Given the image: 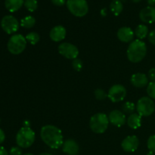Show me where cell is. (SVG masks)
Masks as SVG:
<instances>
[{
	"label": "cell",
	"mask_w": 155,
	"mask_h": 155,
	"mask_svg": "<svg viewBox=\"0 0 155 155\" xmlns=\"http://www.w3.org/2000/svg\"><path fill=\"white\" fill-rule=\"evenodd\" d=\"M127 124L130 128L137 130L142 125V117L139 114H132L127 118Z\"/></svg>",
	"instance_id": "cell-18"
},
{
	"label": "cell",
	"mask_w": 155,
	"mask_h": 155,
	"mask_svg": "<svg viewBox=\"0 0 155 155\" xmlns=\"http://www.w3.org/2000/svg\"><path fill=\"white\" fill-rule=\"evenodd\" d=\"M67 31L64 27L61 25H58L53 27L49 33L50 39L54 42H58L64 40L66 37Z\"/></svg>",
	"instance_id": "cell-16"
},
{
	"label": "cell",
	"mask_w": 155,
	"mask_h": 155,
	"mask_svg": "<svg viewBox=\"0 0 155 155\" xmlns=\"http://www.w3.org/2000/svg\"><path fill=\"white\" fill-rule=\"evenodd\" d=\"M136 110V106L131 101H127L122 105V110L124 114H132Z\"/></svg>",
	"instance_id": "cell-24"
},
{
	"label": "cell",
	"mask_w": 155,
	"mask_h": 155,
	"mask_svg": "<svg viewBox=\"0 0 155 155\" xmlns=\"http://www.w3.org/2000/svg\"><path fill=\"white\" fill-rule=\"evenodd\" d=\"M109 119L104 113H97L92 116L89 121L91 130L96 134H102L107 130Z\"/></svg>",
	"instance_id": "cell-4"
},
{
	"label": "cell",
	"mask_w": 155,
	"mask_h": 155,
	"mask_svg": "<svg viewBox=\"0 0 155 155\" xmlns=\"http://www.w3.org/2000/svg\"><path fill=\"white\" fill-rule=\"evenodd\" d=\"M58 49L60 54L68 59L74 60L78 57V48L74 44H71L70 42H62L58 45Z\"/></svg>",
	"instance_id": "cell-9"
},
{
	"label": "cell",
	"mask_w": 155,
	"mask_h": 155,
	"mask_svg": "<svg viewBox=\"0 0 155 155\" xmlns=\"http://www.w3.org/2000/svg\"><path fill=\"white\" fill-rule=\"evenodd\" d=\"M95 98L98 100H104L107 97V94L101 89H97L95 90Z\"/></svg>",
	"instance_id": "cell-28"
},
{
	"label": "cell",
	"mask_w": 155,
	"mask_h": 155,
	"mask_svg": "<svg viewBox=\"0 0 155 155\" xmlns=\"http://www.w3.org/2000/svg\"><path fill=\"white\" fill-rule=\"evenodd\" d=\"M5 139V135L4 131L2 129H0V144L3 143Z\"/></svg>",
	"instance_id": "cell-34"
},
{
	"label": "cell",
	"mask_w": 155,
	"mask_h": 155,
	"mask_svg": "<svg viewBox=\"0 0 155 155\" xmlns=\"http://www.w3.org/2000/svg\"><path fill=\"white\" fill-rule=\"evenodd\" d=\"M148 77L142 73H136L132 75L130 82L132 85L137 88H144L148 85Z\"/></svg>",
	"instance_id": "cell-17"
},
{
	"label": "cell",
	"mask_w": 155,
	"mask_h": 155,
	"mask_svg": "<svg viewBox=\"0 0 155 155\" xmlns=\"http://www.w3.org/2000/svg\"><path fill=\"white\" fill-rule=\"evenodd\" d=\"M148 6H151V7H154L155 6V0H147Z\"/></svg>",
	"instance_id": "cell-36"
},
{
	"label": "cell",
	"mask_w": 155,
	"mask_h": 155,
	"mask_svg": "<svg viewBox=\"0 0 155 155\" xmlns=\"http://www.w3.org/2000/svg\"><path fill=\"white\" fill-rule=\"evenodd\" d=\"M23 155H33V154H31V153H27V154H24Z\"/></svg>",
	"instance_id": "cell-40"
},
{
	"label": "cell",
	"mask_w": 155,
	"mask_h": 155,
	"mask_svg": "<svg viewBox=\"0 0 155 155\" xmlns=\"http://www.w3.org/2000/svg\"><path fill=\"white\" fill-rule=\"evenodd\" d=\"M148 40L152 45H155V30H153L148 34Z\"/></svg>",
	"instance_id": "cell-31"
},
{
	"label": "cell",
	"mask_w": 155,
	"mask_h": 155,
	"mask_svg": "<svg viewBox=\"0 0 155 155\" xmlns=\"http://www.w3.org/2000/svg\"><path fill=\"white\" fill-rule=\"evenodd\" d=\"M147 94L151 99H155V82L148 83L147 87Z\"/></svg>",
	"instance_id": "cell-26"
},
{
	"label": "cell",
	"mask_w": 155,
	"mask_h": 155,
	"mask_svg": "<svg viewBox=\"0 0 155 155\" xmlns=\"http://www.w3.org/2000/svg\"><path fill=\"white\" fill-rule=\"evenodd\" d=\"M127 96V89L123 85L115 84L108 90L107 97L114 103L120 102L125 99Z\"/></svg>",
	"instance_id": "cell-8"
},
{
	"label": "cell",
	"mask_w": 155,
	"mask_h": 155,
	"mask_svg": "<svg viewBox=\"0 0 155 155\" xmlns=\"http://www.w3.org/2000/svg\"><path fill=\"white\" fill-rule=\"evenodd\" d=\"M72 66L77 71H80L83 69V61L80 58H75L72 61Z\"/></svg>",
	"instance_id": "cell-29"
},
{
	"label": "cell",
	"mask_w": 155,
	"mask_h": 155,
	"mask_svg": "<svg viewBox=\"0 0 155 155\" xmlns=\"http://www.w3.org/2000/svg\"><path fill=\"white\" fill-rule=\"evenodd\" d=\"M147 54V46L145 42L140 39H135L127 48V58L130 62L139 63L142 61Z\"/></svg>",
	"instance_id": "cell-2"
},
{
	"label": "cell",
	"mask_w": 155,
	"mask_h": 155,
	"mask_svg": "<svg viewBox=\"0 0 155 155\" xmlns=\"http://www.w3.org/2000/svg\"><path fill=\"white\" fill-rule=\"evenodd\" d=\"M139 18L146 24H153L155 22V7L147 6L139 12Z\"/></svg>",
	"instance_id": "cell-13"
},
{
	"label": "cell",
	"mask_w": 155,
	"mask_h": 155,
	"mask_svg": "<svg viewBox=\"0 0 155 155\" xmlns=\"http://www.w3.org/2000/svg\"><path fill=\"white\" fill-rule=\"evenodd\" d=\"M24 0H5V6L10 12H15L24 5Z\"/></svg>",
	"instance_id": "cell-19"
},
{
	"label": "cell",
	"mask_w": 155,
	"mask_h": 155,
	"mask_svg": "<svg viewBox=\"0 0 155 155\" xmlns=\"http://www.w3.org/2000/svg\"><path fill=\"white\" fill-rule=\"evenodd\" d=\"M23 125H24V127H30V121L27 120H24V123H23Z\"/></svg>",
	"instance_id": "cell-37"
},
{
	"label": "cell",
	"mask_w": 155,
	"mask_h": 155,
	"mask_svg": "<svg viewBox=\"0 0 155 155\" xmlns=\"http://www.w3.org/2000/svg\"><path fill=\"white\" fill-rule=\"evenodd\" d=\"M109 122L117 127H121L127 123L125 114L120 110H114L108 115Z\"/></svg>",
	"instance_id": "cell-12"
},
{
	"label": "cell",
	"mask_w": 155,
	"mask_h": 155,
	"mask_svg": "<svg viewBox=\"0 0 155 155\" xmlns=\"http://www.w3.org/2000/svg\"><path fill=\"white\" fill-rule=\"evenodd\" d=\"M10 155H22V150L20 147H12L9 151Z\"/></svg>",
	"instance_id": "cell-30"
},
{
	"label": "cell",
	"mask_w": 155,
	"mask_h": 155,
	"mask_svg": "<svg viewBox=\"0 0 155 155\" xmlns=\"http://www.w3.org/2000/svg\"><path fill=\"white\" fill-rule=\"evenodd\" d=\"M139 145V140L135 135L126 137L121 142V147L126 152H134L138 149Z\"/></svg>",
	"instance_id": "cell-11"
},
{
	"label": "cell",
	"mask_w": 155,
	"mask_h": 155,
	"mask_svg": "<svg viewBox=\"0 0 155 155\" xmlns=\"http://www.w3.org/2000/svg\"><path fill=\"white\" fill-rule=\"evenodd\" d=\"M52 4L56 6H63L66 3V0H51Z\"/></svg>",
	"instance_id": "cell-33"
},
{
	"label": "cell",
	"mask_w": 155,
	"mask_h": 155,
	"mask_svg": "<svg viewBox=\"0 0 155 155\" xmlns=\"http://www.w3.org/2000/svg\"><path fill=\"white\" fill-rule=\"evenodd\" d=\"M25 38L27 42H29L33 45L37 44L40 40V36L39 33H36V32H30V33H27Z\"/></svg>",
	"instance_id": "cell-23"
},
{
	"label": "cell",
	"mask_w": 155,
	"mask_h": 155,
	"mask_svg": "<svg viewBox=\"0 0 155 155\" xmlns=\"http://www.w3.org/2000/svg\"><path fill=\"white\" fill-rule=\"evenodd\" d=\"M40 136L44 143L52 149L62 147L64 138L61 130L54 125H45L40 130Z\"/></svg>",
	"instance_id": "cell-1"
},
{
	"label": "cell",
	"mask_w": 155,
	"mask_h": 155,
	"mask_svg": "<svg viewBox=\"0 0 155 155\" xmlns=\"http://www.w3.org/2000/svg\"><path fill=\"white\" fill-rule=\"evenodd\" d=\"M39 155H52L51 154H49V153H42V154H39Z\"/></svg>",
	"instance_id": "cell-38"
},
{
	"label": "cell",
	"mask_w": 155,
	"mask_h": 155,
	"mask_svg": "<svg viewBox=\"0 0 155 155\" xmlns=\"http://www.w3.org/2000/svg\"><path fill=\"white\" fill-rule=\"evenodd\" d=\"M36 24V19L34 17L29 15V16H26L21 21V26L24 28L30 29L33 27Z\"/></svg>",
	"instance_id": "cell-22"
},
{
	"label": "cell",
	"mask_w": 155,
	"mask_h": 155,
	"mask_svg": "<svg viewBox=\"0 0 155 155\" xmlns=\"http://www.w3.org/2000/svg\"><path fill=\"white\" fill-rule=\"evenodd\" d=\"M117 38L120 41L125 43L133 42V38H134L135 33L133 30L129 27H123L118 30Z\"/></svg>",
	"instance_id": "cell-15"
},
{
	"label": "cell",
	"mask_w": 155,
	"mask_h": 155,
	"mask_svg": "<svg viewBox=\"0 0 155 155\" xmlns=\"http://www.w3.org/2000/svg\"><path fill=\"white\" fill-rule=\"evenodd\" d=\"M110 10L113 15L118 16L124 10V5L120 0H113L110 4Z\"/></svg>",
	"instance_id": "cell-20"
},
{
	"label": "cell",
	"mask_w": 155,
	"mask_h": 155,
	"mask_svg": "<svg viewBox=\"0 0 155 155\" xmlns=\"http://www.w3.org/2000/svg\"><path fill=\"white\" fill-rule=\"evenodd\" d=\"M134 33L136 36V37L138 38V39H140V40L146 38L148 36V34H149L148 27L145 25V24H139V25H138L136 27V30H135Z\"/></svg>",
	"instance_id": "cell-21"
},
{
	"label": "cell",
	"mask_w": 155,
	"mask_h": 155,
	"mask_svg": "<svg viewBox=\"0 0 155 155\" xmlns=\"http://www.w3.org/2000/svg\"><path fill=\"white\" fill-rule=\"evenodd\" d=\"M36 134L30 127H23L16 135V143L18 147L28 148L34 143Z\"/></svg>",
	"instance_id": "cell-3"
},
{
	"label": "cell",
	"mask_w": 155,
	"mask_h": 155,
	"mask_svg": "<svg viewBox=\"0 0 155 155\" xmlns=\"http://www.w3.org/2000/svg\"><path fill=\"white\" fill-rule=\"evenodd\" d=\"M147 146H148L150 152L155 154V135L151 136L148 138V142H147Z\"/></svg>",
	"instance_id": "cell-27"
},
{
	"label": "cell",
	"mask_w": 155,
	"mask_h": 155,
	"mask_svg": "<svg viewBox=\"0 0 155 155\" xmlns=\"http://www.w3.org/2000/svg\"><path fill=\"white\" fill-rule=\"evenodd\" d=\"M136 110L141 117H149L155 110V104L149 97L144 96L139 99L136 104Z\"/></svg>",
	"instance_id": "cell-7"
},
{
	"label": "cell",
	"mask_w": 155,
	"mask_h": 155,
	"mask_svg": "<svg viewBox=\"0 0 155 155\" xmlns=\"http://www.w3.org/2000/svg\"><path fill=\"white\" fill-rule=\"evenodd\" d=\"M24 5L30 12H33L37 9L38 2L36 0H24Z\"/></svg>",
	"instance_id": "cell-25"
},
{
	"label": "cell",
	"mask_w": 155,
	"mask_h": 155,
	"mask_svg": "<svg viewBox=\"0 0 155 155\" xmlns=\"http://www.w3.org/2000/svg\"><path fill=\"white\" fill-rule=\"evenodd\" d=\"M67 8L73 15L82 18L87 15L89 5L86 0H67Z\"/></svg>",
	"instance_id": "cell-6"
},
{
	"label": "cell",
	"mask_w": 155,
	"mask_h": 155,
	"mask_svg": "<svg viewBox=\"0 0 155 155\" xmlns=\"http://www.w3.org/2000/svg\"><path fill=\"white\" fill-rule=\"evenodd\" d=\"M26 46L27 39L21 34H15L11 36L7 44L9 52L15 55L21 54L25 50Z\"/></svg>",
	"instance_id": "cell-5"
},
{
	"label": "cell",
	"mask_w": 155,
	"mask_h": 155,
	"mask_svg": "<svg viewBox=\"0 0 155 155\" xmlns=\"http://www.w3.org/2000/svg\"><path fill=\"white\" fill-rule=\"evenodd\" d=\"M132 1L135 3H138V2H139L142 1V0H132Z\"/></svg>",
	"instance_id": "cell-39"
},
{
	"label": "cell",
	"mask_w": 155,
	"mask_h": 155,
	"mask_svg": "<svg viewBox=\"0 0 155 155\" xmlns=\"http://www.w3.org/2000/svg\"><path fill=\"white\" fill-rule=\"evenodd\" d=\"M19 22L12 15H5L1 21V27L8 34H12L19 29Z\"/></svg>",
	"instance_id": "cell-10"
},
{
	"label": "cell",
	"mask_w": 155,
	"mask_h": 155,
	"mask_svg": "<svg viewBox=\"0 0 155 155\" xmlns=\"http://www.w3.org/2000/svg\"><path fill=\"white\" fill-rule=\"evenodd\" d=\"M0 155H8L7 150L2 146H0Z\"/></svg>",
	"instance_id": "cell-35"
},
{
	"label": "cell",
	"mask_w": 155,
	"mask_h": 155,
	"mask_svg": "<svg viewBox=\"0 0 155 155\" xmlns=\"http://www.w3.org/2000/svg\"><path fill=\"white\" fill-rule=\"evenodd\" d=\"M62 151L68 155H77L80 151L78 143L74 139H69L64 141L62 145Z\"/></svg>",
	"instance_id": "cell-14"
},
{
	"label": "cell",
	"mask_w": 155,
	"mask_h": 155,
	"mask_svg": "<svg viewBox=\"0 0 155 155\" xmlns=\"http://www.w3.org/2000/svg\"><path fill=\"white\" fill-rule=\"evenodd\" d=\"M148 77L151 82H155V68H151L149 70Z\"/></svg>",
	"instance_id": "cell-32"
},
{
	"label": "cell",
	"mask_w": 155,
	"mask_h": 155,
	"mask_svg": "<svg viewBox=\"0 0 155 155\" xmlns=\"http://www.w3.org/2000/svg\"><path fill=\"white\" fill-rule=\"evenodd\" d=\"M0 122H1V120H0Z\"/></svg>",
	"instance_id": "cell-41"
}]
</instances>
